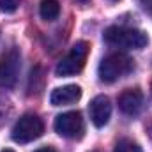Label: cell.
<instances>
[{
	"mask_svg": "<svg viewBox=\"0 0 152 152\" xmlns=\"http://www.w3.org/2000/svg\"><path fill=\"white\" fill-rule=\"evenodd\" d=\"M104 41L115 48H126V50H142L147 46L149 37L145 32L136 28H126V27H110L104 30Z\"/></svg>",
	"mask_w": 152,
	"mask_h": 152,
	"instance_id": "cell-1",
	"label": "cell"
},
{
	"mask_svg": "<svg viewBox=\"0 0 152 152\" xmlns=\"http://www.w3.org/2000/svg\"><path fill=\"white\" fill-rule=\"evenodd\" d=\"M134 64L133 60L126 55V53H110L108 57H104L99 64V80L103 83H113L117 80H120L122 76L129 75L133 71Z\"/></svg>",
	"mask_w": 152,
	"mask_h": 152,
	"instance_id": "cell-2",
	"label": "cell"
},
{
	"mask_svg": "<svg viewBox=\"0 0 152 152\" xmlns=\"http://www.w3.org/2000/svg\"><path fill=\"white\" fill-rule=\"evenodd\" d=\"M88 51H90V46L85 42V41H80L76 42L75 46L71 48V51L57 64L55 67V75L57 76H73L78 75L83 67H85V62H87V57H88Z\"/></svg>",
	"mask_w": 152,
	"mask_h": 152,
	"instance_id": "cell-3",
	"label": "cell"
},
{
	"mask_svg": "<svg viewBox=\"0 0 152 152\" xmlns=\"http://www.w3.org/2000/svg\"><path fill=\"white\" fill-rule=\"evenodd\" d=\"M42 131H44L42 120L39 118L37 115L27 113L14 124L11 136H12V140L16 143H28V142L37 140L39 136L42 134Z\"/></svg>",
	"mask_w": 152,
	"mask_h": 152,
	"instance_id": "cell-4",
	"label": "cell"
},
{
	"mask_svg": "<svg viewBox=\"0 0 152 152\" xmlns=\"http://www.w3.org/2000/svg\"><path fill=\"white\" fill-rule=\"evenodd\" d=\"M21 69V55L18 48H11L0 57V87L11 88L16 85Z\"/></svg>",
	"mask_w": 152,
	"mask_h": 152,
	"instance_id": "cell-5",
	"label": "cell"
},
{
	"mask_svg": "<svg viewBox=\"0 0 152 152\" xmlns=\"http://www.w3.org/2000/svg\"><path fill=\"white\" fill-rule=\"evenodd\" d=\"M55 131L64 136V138H69V140H78L83 136V131H85V124H83V118L78 112H66V113H60L55 118Z\"/></svg>",
	"mask_w": 152,
	"mask_h": 152,
	"instance_id": "cell-6",
	"label": "cell"
},
{
	"mask_svg": "<svg viewBox=\"0 0 152 152\" xmlns=\"http://www.w3.org/2000/svg\"><path fill=\"white\" fill-rule=\"evenodd\" d=\"M90 118H92V124L96 127H104L110 120V115H112V104H110V99L106 96H96L90 103Z\"/></svg>",
	"mask_w": 152,
	"mask_h": 152,
	"instance_id": "cell-7",
	"label": "cell"
},
{
	"mask_svg": "<svg viewBox=\"0 0 152 152\" xmlns=\"http://www.w3.org/2000/svg\"><path fill=\"white\" fill-rule=\"evenodd\" d=\"M118 108H120L122 113L129 115V117L138 115L142 112V108H143V96H142V92L136 90V88H129V90L122 92L120 97H118Z\"/></svg>",
	"mask_w": 152,
	"mask_h": 152,
	"instance_id": "cell-8",
	"label": "cell"
},
{
	"mask_svg": "<svg viewBox=\"0 0 152 152\" xmlns=\"http://www.w3.org/2000/svg\"><path fill=\"white\" fill-rule=\"evenodd\" d=\"M80 97H81V88L78 85H64L51 92L50 101L53 106H66V104L76 103Z\"/></svg>",
	"mask_w": 152,
	"mask_h": 152,
	"instance_id": "cell-9",
	"label": "cell"
},
{
	"mask_svg": "<svg viewBox=\"0 0 152 152\" xmlns=\"http://www.w3.org/2000/svg\"><path fill=\"white\" fill-rule=\"evenodd\" d=\"M39 14L46 21H53L60 14V4L58 0H42L39 5Z\"/></svg>",
	"mask_w": 152,
	"mask_h": 152,
	"instance_id": "cell-10",
	"label": "cell"
},
{
	"mask_svg": "<svg viewBox=\"0 0 152 152\" xmlns=\"http://www.w3.org/2000/svg\"><path fill=\"white\" fill-rule=\"evenodd\" d=\"M113 152H142V147L136 142L129 140V138H122V140L117 142Z\"/></svg>",
	"mask_w": 152,
	"mask_h": 152,
	"instance_id": "cell-11",
	"label": "cell"
},
{
	"mask_svg": "<svg viewBox=\"0 0 152 152\" xmlns=\"http://www.w3.org/2000/svg\"><path fill=\"white\" fill-rule=\"evenodd\" d=\"M20 5V0H0V11L2 12H14Z\"/></svg>",
	"mask_w": 152,
	"mask_h": 152,
	"instance_id": "cell-12",
	"label": "cell"
},
{
	"mask_svg": "<svg viewBox=\"0 0 152 152\" xmlns=\"http://www.w3.org/2000/svg\"><path fill=\"white\" fill-rule=\"evenodd\" d=\"M140 2V7L143 9V12H147L152 18V0H138Z\"/></svg>",
	"mask_w": 152,
	"mask_h": 152,
	"instance_id": "cell-13",
	"label": "cell"
},
{
	"mask_svg": "<svg viewBox=\"0 0 152 152\" xmlns=\"http://www.w3.org/2000/svg\"><path fill=\"white\" fill-rule=\"evenodd\" d=\"M36 152H57V151L51 149V147H41V149H37Z\"/></svg>",
	"mask_w": 152,
	"mask_h": 152,
	"instance_id": "cell-14",
	"label": "cell"
},
{
	"mask_svg": "<svg viewBox=\"0 0 152 152\" xmlns=\"http://www.w3.org/2000/svg\"><path fill=\"white\" fill-rule=\"evenodd\" d=\"M149 134H151V140H152V124H151V127H149Z\"/></svg>",
	"mask_w": 152,
	"mask_h": 152,
	"instance_id": "cell-15",
	"label": "cell"
},
{
	"mask_svg": "<svg viewBox=\"0 0 152 152\" xmlns=\"http://www.w3.org/2000/svg\"><path fill=\"white\" fill-rule=\"evenodd\" d=\"M78 2H80V4H87L88 0H78Z\"/></svg>",
	"mask_w": 152,
	"mask_h": 152,
	"instance_id": "cell-16",
	"label": "cell"
},
{
	"mask_svg": "<svg viewBox=\"0 0 152 152\" xmlns=\"http://www.w3.org/2000/svg\"><path fill=\"white\" fill-rule=\"evenodd\" d=\"M2 152H14V151H11V149H4Z\"/></svg>",
	"mask_w": 152,
	"mask_h": 152,
	"instance_id": "cell-17",
	"label": "cell"
},
{
	"mask_svg": "<svg viewBox=\"0 0 152 152\" xmlns=\"http://www.w3.org/2000/svg\"><path fill=\"white\" fill-rule=\"evenodd\" d=\"M110 2H118V0H110Z\"/></svg>",
	"mask_w": 152,
	"mask_h": 152,
	"instance_id": "cell-18",
	"label": "cell"
}]
</instances>
